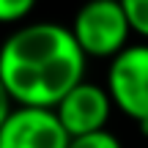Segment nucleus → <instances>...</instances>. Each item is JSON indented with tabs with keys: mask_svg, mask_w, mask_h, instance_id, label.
Instances as JSON below:
<instances>
[{
	"mask_svg": "<svg viewBox=\"0 0 148 148\" xmlns=\"http://www.w3.org/2000/svg\"><path fill=\"white\" fill-rule=\"evenodd\" d=\"M14 99H11V93L5 90V85H3V79H0V129H3V123L8 121V115L14 112Z\"/></svg>",
	"mask_w": 148,
	"mask_h": 148,
	"instance_id": "1a4fd4ad",
	"label": "nucleus"
},
{
	"mask_svg": "<svg viewBox=\"0 0 148 148\" xmlns=\"http://www.w3.org/2000/svg\"><path fill=\"white\" fill-rule=\"evenodd\" d=\"M112 107H115V101H112L107 85L101 88L96 82L82 79L79 85H74L69 93L58 101L55 112H58L66 132L71 137H79V134H93V132L107 129Z\"/></svg>",
	"mask_w": 148,
	"mask_h": 148,
	"instance_id": "39448f33",
	"label": "nucleus"
},
{
	"mask_svg": "<svg viewBox=\"0 0 148 148\" xmlns=\"http://www.w3.org/2000/svg\"><path fill=\"white\" fill-rule=\"evenodd\" d=\"M71 134L49 107H14L0 129V148H69Z\"/></svg>",
	"mask_w": 148,
	"mask_h": 148,
	"instance_id": "20e7f679",
	"label": "nucleus"
},
{
	"mask_svg": "<svg viewBox=\"0 0 148 148\" xmlns=\"http://www.w3.org/2000/svg\"><path fill=\"white\" fill-rule=\"evenodd\" d=\"M88 55L71 27L58 22H30L0 47V79L16 107H49L85 79Z\"/></svg>",
	"mask_w": 148,
	"mask_h": 148,
	"instance_id": "f257e3e1",
	"label": "nucleus"
},
{
	"mask_svg": "<svg viewBox=\"0 0 148 148\" xmlns=\"http://www.w3.org/2000/svg\"><path fill=\"white\" fill-rule=\"evenodd\" d=\"M71 33L88 58H115L129 47L132 22L121 0H88L74 14Z\"/></svg>",
	"mask_w": 148,
	"mask_h": 148,
	"instance_id": "f03ea898",
	"label": "nucleus"
},
{
	"mask_svg": "<svg viewBox=\"0 0 148 148\" xmlns=\"http://www.w3.org/2000/svg\"><path fill=\"white\" fill-rule=\"evenodd\" d=\"M69 148H123V145H121V140H118L112 132L101 129V132H93V134H79V137H71Z\"/></svg>",
	"mask_w": 148,
	"mask_h": 148,
	"instance_id": "0eeeda50",
	"label": "nucleus"
},
{
	"mask_svg": "<svg viewBox=\"0 0 148 148\" xmlns=\"http://www.w3.org/2000/svg\"><path fill=\"white\" fill-rule=\"evenodd\" d=\"M107 90L118 110L148 134V41L129 44L110 60Z\"/></svg>",
	"mask_w": 148,
	"mask_h": 148,
	"instance_id": "7ed1b4c3",
	"label": "nucleus"
},
{
	"mask_svg": "<svg viewBox=\"0 0 148 148\" xmlns=\"http://www.w3.org/2000/svg\"><path fill=\"white\" fill-rule=\"evenodd\" d=\"M121 3L129 14L132 30L148 41V0H121Z\"/></svg>",
	"mask_w": 148,
	"mask_h": 148,
	"instance_id": "6e6552de",
	"label": "nucleus"
},
{
	"mask_svg": "<svg viewBox=\"0 0 148 148\" xmlns=\"http://www.w3.org/2000/svg\"><path fill=\"white\" fill-rule=\"evenodd\" d=\"M36 8V0H0V25L22 22Z\"/></svg>",
	"mask_w": 148,
	"mask_h": 148,
	"instance_id": "423d86ee",
	"label": "nucleus"
}]
</instances>
